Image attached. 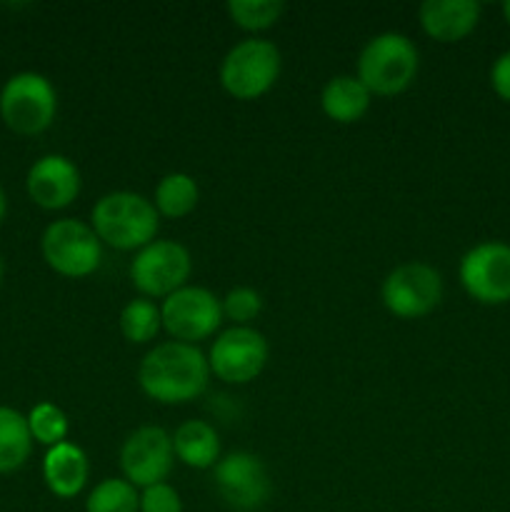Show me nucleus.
<instances>
[{"label":"nucleus","mask_w":510,"mask_h":512,"mask_svg":"<svg viewBox=\"0 0 510 512\" xmlns=\"http://www.w3.org/2000/svg\"><path fill=\"white\" fill-rule=\"evenodd\" d=\"M380 298L390 315L418 320L433 313L443 300V278L428 263H403L390 270L380 288Z\"/></svg>","instance_id":"nucleus-8"},{"label":"nucleus","mask_w":510,"mask_h":512,"mask_svg":"<svg viewBox=\"0 0 510 512\" xmlns=\"http://www.w3.org/2000/svg\"><path fill=\"white\" fill-rule=\"evenodd\" d=\"M40 253L63 278H88L103 263V243L95 230L78 218L50 223L40 238Z\"/></svg>","instance_id":"nucleus-5"},{"label":"nucleus","mask_w":510,"mask_h":512,"mask_svg":"<svg viewBox=\"0 0 510 512\" xmlns=\"http://www.w3.org/2000/svg\"><path fill=\"white\" fill-rule=\"evenodd\" d=\"M173 453L193 470L215 468L220 460V438L205 420H185L173 433Z\"/></svg>","instance_id":"nucleus-18"},{"label":"nucleus","mask_w":510,"mask_h":512,"mask_svg":"<svg viewBox=\"0 0 510 512\" xmlns=\"http://www.w3.org/2000/svg\"><path fill=\"white\" fill-rule=\"evenodd\" d=\"M215 490L228 508L253 512L270 498V475L263 460L253 453H228L213 468Z\"/></svg>","instance_id":"nucleus-13"},{"label":"nucleus","mask_w":510,"mask_h":512,"mask_svg":"<svg viewBox=\"0 0 510 512\" xmlns=\"http://www.w3.org/2000/svg\"><path fill=\"white\" fill-rule=\"evenodd\" d=\"M460 285L480 305L510 303V245L485 240L460 258Z\"/></svg>","instance_id":"nucleus-11"},{"label":"nucleus","mask_w":510,"mask_h":512,"mask_svg":"<svg viewBox=\"0 0 510 512\" xmlns=\"http://www.w3.org/2000/svg\"><path fill=\"white\" fill-rule=\"evenodd\" d=\"M173 435L158 425H143L125 438L120 448V470L133 488L165 483L173 470Z\"/></svg>","instance_id":"nucleus-12"},{"label":"nucleus","mask_w":510,"mask_h":512,"mask_svg":"<svg viewBox=\"0 0 510 512\" xmlns=\"http://www.w3.org/2000/svg\"><path fill=\"white\" fill-rule=\"evenodd\" d=\"M503 18L508 20V25H510V0H505L503 3Z\"/></svg>","instance_id":"nucleus-29"},{"label":"nucleus","mask_w":510,"mask_h":512,"mask_svg":"<svg viewBox=\"0 0 510 512\" xmlns=\"http://www.w3.org/2000/svg\"><path fill=\"white\" fill-rule=\"evenodd\" d=\"M85 512H140V493L125 478H105L90 490Z\"/></svg>","instance_id":"nucleus-22"},{"label":"nucleus","mask_w":510,"mask_h":512,"mask_svg":"<svg viewBox=\"0 0 510 512\" xmlns=\"http://www.w3.org/2000/svg\"><path fill=\"white\" fill-rule=\"evenodd\" d=\"M120 333L128 343L145 345L153 343L158 338L160 328H163V318H160V305L148 298H133L123 310H120Z\"/></svg>","instance_id":"nucleus-21"},{"label":"nucleus","mask_w":510,"mask_h":512,"mask_svg":"<svg viewBox=\"0 0 510 512\" xmlns=\"http://www.w3.org/2000/svg\"><path fill=\"white\" fill-rule=\"evenodd\" d=\"M280 50L265 38H245L225 53L220 63V85L235 100H258L278 83Z\"/></svg>","instance_id":"nucleus-4"},{"label":"nucleus","mask_w":510,"mask_h":512,"mask_svg":"<svg viewBox=\"0 0 510 512\" xmlns=\"http://www.w3.org/2000/svg\"><path fill=\"white\" fill-rule=\"evenodd\" d=\"M418 48L403 33H380L363 45L355 78L373 95H398L413 85L418 75Z\"/></svg>","instance_id":"nucleus-3"},{"label":"nucleus","mask_w":510,"mask_h":512,"mask_svg":"<svg viewBox=\"0 0 510 512\" xmlns=\"http://www.w3.org/2000/svg\"><path fill=\"white\" fill-rule=\"evenodd\" d=\"M28 428L33 435V443L45 445V448H55V445L65 443L68 438V415L53 403H38L28 413Z\"/></svg>","instance_id":"nucleus-24"},{"label":"nucleus","mask_w":510,"mask_h":512,"mask_svg":"<svg viewBox=\"0 0 510 512\" xmlns=\"http://www.w3.org/2000/svg\"><path fill=\"white\" fill-rule=\"evenodd\" d=\"M90 228L100 243L115 250H135L150 245L158 235L160 215L153 200L130 190H115L93 205Z\"/></svg>","instance_id":"nucleus-2"},{"label":"nucleus","mask_w":510,"mask_h":512,"mask_svg":"<svg viewBox=\"0 0 510 512\" xmlns=\"http://www.w3.org/2000/svg\"><path fill=\"white\" fill-rule=\"evenodd\" d=\"M200 190L193 175L188 173H168L158 180L153 195V205L158 215L170 220L185 218L198 208Z\"/></svg>","instance_id":"nucleus-19"},{"label":"nucleus","mask_w":510,"mask_h":512,"mask_svg":"<svg viewBox=\"0 0 510 512\" xmlns=\"http://www.w3.org/2000/svg\"><path fill=\"white\" fill-rule=\"evenodd\" d=\"M490 85L500 100L510 103V50L495 58L493 68H490Z\"/></svg>","instance_id":"nucleus-27"},{"label":"nucleus","mask_w":510,"mask_h":512,"mask_svg":"<svg viewBox=\"0 0 510 512\" xmlns=\"http://www.w3.org/2000/svg\"><path fill=\"white\" fill-rule=\"evenodd\" d=\"M268 340L250 325H233L223 330L210 345V375L228 385H248L268 365Z\"/></svg>","instance_id":"nucleus-9"},{"label":"nucleus","mask_w":510,"mask_h":512,"mask_svg":"<svg viewBox=\"0 0 510 512\" xmlns=\"http://www.w3.org/2000/svg\"><path fill=\"white\" fill-rule=\"evenodd\" d=\"M0 280H3V258H0Z\"/></svg>","instance_id":"nucleus-30"},{"label":"nucleus","mask_w":510,"mask_h":512,"mask_svg":"<svg viewBox=\"0 0 510 512\" xmlns=\"http://www.w3.org/2000/svg\"><path fill=\"white\" fill-rule=\"evenodd\" d=\"M160 318L170 338L195 345L210 338L223 323V305L215 293L200 285H183L160 300Z\"/></svg>","instance_id":"nucleus-10"},{"label":"nucleus","mask_w":510,"mask_h":512,"mask_svg":"<svg viewBox=\"0 0 510 512\" xmlns=\"http://www.w3.org/2000/svg\"><path fill=\"white\" fill-rule=\"evenodd\" d=\"M373 103V93L355 75H335L320 93V108L340 125L358 123Z\"/></svg>","instance_id":"nucleus-17"},{"label":"nucleus","mask_w":510,"mask_h":512,"mask_svg":"<svg viewBox=\"0 0 510 512\" xmlns=\"http://www.w3.org/2000/svg\"><path fill=\"white\" fill-rule=\"evenodd\" d=\"M58 95L53 83L40 73H18L0 93V115L18 135H38L53 125Z\"/></svg>","instance_id":"nucleus-6"},{"label":"nucleus","mask_w":510,"mask_h":512,"mask_svg":"<svg viewBox=\"0 0 510 512\" xmlns=\"http://www.w3.org/2000/svg\"><path fill=\"white\" fill-rule=\"evenodd\" d=\"M420 28L438 43H458L468 38L480 20L475 0H425L418 8Z\"/></svg>","instance_id":"nucleus-15"},{"label":"nucleus","mask_w":510,"mask_h":512,"mask_svg":"<svg viewBox=\"0 0 510 512\" xmlns=\"http://www.w3.org/2000/svg\"><path fill=\"white\" fill-rule=\"evenodd\" d=\"M90 463L83 448L75 443H60L55 448H48L43 460V480L55 498L70 500L83 493L88 485Z\"/></svg>","instance_id":"nucleus-16"},{"label":"nucleus","mask_w":510,"mask_h":512,"mask_svg":"<svg viewBox=\"0 0 510 512\" xmlns=\"http://www.w3.org/2000/svg\"><path fill=\"white\" fill-rule=\"evenodd\" d=\"M220 305H223V318L233 320L235 325H250L263 313V295L255 288L240 285V288L228 290Z\"/></svg>","instance_id":"nucleus-25"},{"label":"nucleus","mask_w":510,"mask_h":512,"mask_svg":"<svg viewBox=\"0 0 510 512\" xmlns=\"http://www.w3.org/2000/svg\"><path fill=\"white\" fill-rule=\"evenodd\" d=\"M80 170L70 158L58 153L35 160L25 178L30 200L43 210H63L80 195Z\"/></svg>","instance_id":"nucleus-14"},{"label":"nucleus","mask_w":510,"mask_h":512,"mask_svg":"<svg viewBox=\"0 0 510 512\" xmlns=\"http://www.w3.org/2000/svg\"><path fill=\"white\" fill-rule=\"evenodd\" d=\"M193 273V258L185 245L175 240H158L140 248L130 260V283L140 293V298L158 300L188 285Z\"/></svg>","instance_id":"nucleus-7"},{"label":"nucleus","mask_w":510,"mask_h":512,"mask_svg":"<svg viewBox=\"0 0 510 512\" xmlns=\"http://www.w3.org/2000/svg\"><path fill=\"white\" fill-rule=\"evenodd\" d=\"M140 512H183V500L173 485H150L140 490Z\"/></svg>","instance_id":"nucleus-26"},{"label":"nucleus","mask_w":510,"mask_h":512,"mask_svg":"<svg viewBox=\"0 0 510 512\" xmlns=\"http://www.w3.org/2000/svg\"><path fill=\"white\" fill-rule=\"evenodd\" d=\"M33 450L28 418L13 408H0V473L23 468Z\"/></svg>","instance_id":"nucleus-20"},{"label":"nucleus","mask_w":510,"mask_h":512,"mask_svg":"<svg viewBox=\"0 0 510 512\" xmlns=\"http://www.w3.org/2000/svg\"><path fill=\"white\" fill-rule=\"evenodd\" d=\"M210 380L208 355L190 343L168 340L143 355L138 385L160 405H185L205 393Z\"/></svg>","instance_id":"nucleus-1"},{"label":"nucleus","mask_w":510,"mask_h":512,"mask_svg":"<svg viewBox=\"0 0 510 512\" xmlns=\"http://www.w3.org/2000/svg\"><path fill=\"white\" fill-rule=\"evenodd\" d=\"M5 210H8V200H5L3 188H0V223H3V220H5Z\"/></svg>","instance_id":"nucleus-28"},{"label":"nucleus","mask_w":510,"mask_h":512,"mask_svg":"<svg viewBox=\"0 0 510 512\" xmlns=\"http://www.w3.org/2000/svg\"><path fill=\"white\" fill-rule=\"evenodd\" d=\"M225 10L240 30L263 33L278 23L285 5L280 0H230Z\"/></svg>","instance_id":"nucleus-23"}]
</instances>
